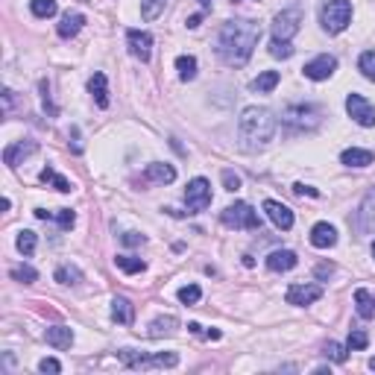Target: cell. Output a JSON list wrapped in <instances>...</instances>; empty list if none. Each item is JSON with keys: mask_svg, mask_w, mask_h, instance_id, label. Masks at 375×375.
Masks as SVG:
<instances>
[{"mask_svg": "<svg viewBox=\"0 0 375 375\" xmlns=\"http://www.w3.org/2000/svg\"><path fill=\"white\" fill-rule=\"evenodd\" d=\"M261 41V23L249 18H235L220 27L217 36V56L229 68H243L253 59V50Z\"/></svg>", "mask_w": 375, "mask_h": 375, "instance_id": "1", "label": "cell"}, {"mask_svg": "<svg viewBox=\"0 0 375 375\" xmlns=\"http://www.w3.org/2000/svg\"><path fill=\"white\" fill-rule=\"evenodd\" d=\"M273 132H276V117H273L270 109L264 106H249L241 112L238 117V141L241 149L246 153H258L273 141Z\"/></svg>", "mask_w": 375, "mask_h": 375, "instance_id": "2", "label": "cell"}, {"mask_svg": "<svg viewBox=\"0 0 375 375\" xmlns=\"http://www.w3.org/2000/svg\"><path fill=\"white\" fill-rule=\"evenodd\" d=\"M117 358H120L123 366H130V369H170V366L179 364V355L176 352L144 355V352H135V349H120Z\"/></svg>", "mask_w": 375, "mask_h": 375, "instance_id": "3", "label": "cell"}, {"mask_svg": "<svg viewBox=\"0 0 375 375\" xmlns=\"http://www.w3.org/2000/svg\"><path fill=\"white\" fill-rule=\"evenodd\" d=\"M319 23L329 36L343 33L349 23H352V4H349V0H326L322 12H319Z\"/></svg>", "mask_w": 375, "mask_h": 375, "instance_id": "4", "label": "cell"}, {"mask_svg": "<svg viewBox=\"0 0 375 375\" xmlns=\"http://www.w3.org/2000/svg\"><path fill=\"white\" fill-rule=\"evenodd\" d=\"M319 120H322V112L311 103H296V106H287L282 112V123L290 130H299V132H311L319 127Z\"/></svg>", "mask_w": 375, "mask_h": 375, "instance_id": "5", "label": "cell"}, {"mask_svg": "<svg viewBox=\"0 0 375 375\" xmlns=\"http://www.w3.org/2000/svg\"><path fill=\"white\" fill-rule=\"evenodd\" d=\"M220 223L223 226H229V229H253V232L261 229V217L249 203H235L229 208H223Z\"/></svg>", "mask_w": 375, "mask_h": 375, "instance_id": "6", "label": "cell"}, {"mask_svg": "<svg viewBox=\"0 0 375 375\" xmlns=\"http://www.w3.org/2000/svg\"><path fill=\"white\" fill-rule=\"evenodd\" d=\"M185 203H188V214L206 211V208L211 206V182L203 179V176L191 179L188 188H185Z\"/></svg>", "mask_w": 375, "mask_h": 375, "instance_id": "7", "label": "cell"}, {"mask_svg": "<svg viewBox=\"0 0 375 375\" xmlns=\"http://www.w3.org/2000/svg\"><path fill=\"white\" fill-rule=\"evenodd\" d=\"M299 27H302V12L299 9H282L276 18H273V38L279 41H290Z\"/></svg>", "mask_w": 375, "mask_h": 375, "instance_id": "8", "label": "cell"}, {"mask_svg": "<svg viewBox=\"0 0 375 375\" xmlns=\"http://www.w3.org/2000/svg\"><path fill=\"white\" fill-rule=\"evenodd\" d=\"M346 112H349V117H352L358 127H375V106L369 103L366 97H361V94H349L346 97Z\"/></svg>", "mask_w": 375, "mask_h": 375, "instance_id": "9", "label": "cell"}, {"mask_svg": "<svg viewBox=\"0 0 375 375\" xmlns=\"http://www.w3.org/2000/svg\"><path fill=\"white\" fill-rule=\"evenodd\" d=\"M334 70H337V59H334L332 53H319V56H314L311 62H305V68H302V73H305L308 80H314V83L329 80Z\"/></svg>", "mask_w": 375, "mask_h": 375, "instance_id": "10", "label": "cell"}, {"mask_svg": "<svg viewBox=\"0 0 375 375\" xmlns=\"http://www.w3.org/2000/svg\"><path fill=\"white\" fill-rule=\"evenodd\" d=\"M319 296H322V287H319V285H290L287 293H285L287 305H296V308L314 305Z\"/></svg>", "mask_w": 375, "mask_h": 375, "instance_id": "11", "label": "cell"}, {"mask_svg": "<svg viewBox=\"0 0 375 375\" xmlns=\"http://www.w3.org/2000/svg\"><path fill=\"white\" fill-rule=\"evenodd\" d=\"M127 44L130 53L141 62H149V56H153V36L147 30H127Z\"/></svg>", "mask_w": 375, "mask_h": 375, "instance_id": "12", "label": "cell"}, {"mask_svg": "<svg viewBox=\"0 0 375 375\" xmlns=\"http://www.w3.org/2000/svg\"><path fill=\"white\" fill-rule=\"evenodd\" d=\"M264 211H267V217L273 220V226L276 229H282V232L293 229V211L285 203H279V199H264Z\"/></svg>", "mask_w": 375, "mask_h": 375, "instance_id": "13", "label": "cell"}, {"mask_svg": "<svg viewBox=\"0 0 375 375\" xmlns=\"http://www.w3.org/2000/svg\"><path fill=\"white\" fill-rule=\"evenodd\" d=\"M176 179V167L164 164V162H153L144 167V182H156V185H170Z\"/></svg>", "mask_w": 375, "mask_h": 375, "instance_id": "14", "label": "cell"}, {"mask_svg": "<svg viewBox=\"0 0 375 375\" xmlns=\"http://www.w3.org/2000/svg\"><path fill=\"white\" fill-rule=\"evenodd\" d=\"M358 226H361V232L375 235V188L364 196V203L358 208Z\"/></svg>", "mask_w": 375, "mask_h": 375, "instance_id": "15", "label": "cell"}, {"mask_svg": "<svg viewBox=\"0 0 375 375\" xmlns=\"http://www.w3.org/2000/svg\"><path fill=\"white\" fill-rule=\"evenodd\" d=\"M36 149H38V144H36V141H15V144H9V147L4 149V162H6L9 167H18V164H21V159L33 156Z\"/></svg>", "mask_w": 375, "mask_h": 375, "instance_id": "16", "label": "cell"}, {"mask_svg": "<svg viewBox=\"0 0 375 375\" xmlns=\"http://www.w3.org/2000/svg\"><path fill=\"white\" fill-rule=\"evenodd\" d=\"M296 264H299V258H296L293 249H276V253L267 255V270H270V273H287V270H293Z\"/></svg>", "mask_w": 375, "mask_h": 375, "instance_id": "17", "label": "cell"}, {"mask_svg": "<svg viewBox=\"0 0 375 375\" xmlns=\"http://www.w3.org/2000/svg\"><path fill=\"white\" fill-rule=\"evenodd\" d=\"M334 243H337V229L332 226V223H317V226L311 229V246L332 249Z\"/></svg>", "mask_w": 375, "mask_h": 375, "instance_id": "18", "label": "cell"}, {"mask_svg": "<svg viewBox=\"0 0 375 375\" xmlns=\"http://www.w3.org/2000/svg\"><path fill=\"white\" fill-rule=\"evenodd\" d=\"M88 91H91V100L97 103V109H109V83H106V73H94L88 80Z\"/></svg>", "mask_w": 375, "mask_h": 375, "instance_id": "19", "label": "cell"}, {"mask_svg": "<svg viewBox=\"0 0 375 375\" xmlns=\"http://www.w3.org/2000/svg\"><path fill=\"white\" fill-rule=\"evenodd\" d=\"M83 27H85V15L68 9V12L59 18V27H56V30H59V38H73Z\"/></svg>", "mask_w": 375, "mask_h": 375, "instance_id": "20", "label": "cell"}, {"mask_svg": "<svg viewBox=\"0 0 375 375\" xmlns=\"http://www.w3.org/2000/svg\"><path fill=\"white\" fill-rule=\"evenodd\" d=\"M112 319L120 322V326H132L135 322V305L127 296H115L112 299Z\"/></svg>", "mask_w": 375, "mask_h": 375, "instance_id": "21", "label": "cell"}, {"mask_svg": "<svg viewBox=\"0 0 375 375\" xmlns=\"http://www.w3.org/2000/svg\"><path fill=\"white\" fill-rule=\"evenodd\" d=\"M176 329H179V319L173 317V314H167V317H156L153 322H149L147 334L153 337V340H159V337H170V334H176Z\"/></svg>", "mask_w": 375, "mask_h": 375, "instance_id": "22", "label": "cell"}, {"mask_svg": "<svg viewBox=\"0 0 375 375\" xmlns=\"http://www.w3.org/2000/svg\"><path fill=\"white\" fill-rule=\"evenodd\" d=\"M340 162H343L346 167H369V164L375 162V156L369 153V149L349 147V149H343V153H340Z\"/></svg>", "mask_w": 375, "mask_h": 375, "instance_id": "23", "label": "cell"}, {"mask_svg": "<svg viewBox=\"0 0 375 375\" xmlns=\"http://www.w3.org/2000/svg\"><path fill=\"white\" fill-rule=\"evenodd\" d=\"M44 340L62 352V349H70V346H73V332H70L68 326H53V329L44 332Z\"/></svg>", "mask_w": 375, "mask_h": 375, "instance_id": "24", "label": "cell"}, {"mask_svg": "<svg viewBox=\"0 0 375 375\" xmlns=\"http://www.w3.org/2000/svg\"><path fill=\"white\" fill-rule=\"evenodd\" d=\"M36 217L38 220H56L59 223V229H70L73 223H77V214H73L70 208H59V211H44V208H36Z\"/></svg>", "mask_w": 375, "mask_h": 375, "instance_id": "25", "label": "cell"}, {"mask_svg": "<svg viewBox=\"0 0 375 375\" xmlns=\"http://www.w3.org/2000/svg\"><path fill=\"white\" fill-rule=\"evenodd\" d=\"M355 311L364 319H375V293H369L366 287L355 290Z\"/></svg>", "mask_w": 375, "mask_h": 375, "instance_id": "26", "label": "cell"}, {"mask_svg": "<svg viewBox=\"0 0 375 375\" xmlns=\"http://www.w3.org/2000/svg\"><path fill=\"white\" fill-rule=\"evenodd\" d=\"M279 70H264V73H258V77L253 80V83H249V88H253V91H258V94H270L273 88H276L279 85Z\"/></svg>", "mask_w": 375, "mask_h": 375, "instance_id": "27", "label": "cell"}, {"mask_svg": "<svg viewBox=\"0 0 375 375\" xmlns=\"http://www.w3.org/2000/svg\"><path fill=\"white\" fill-rule=\"evenodd\" d=\"M53 279H56L59 285H80V282H83V270L73 267V264H59L56 273H53Z\"/></svg>", "mask_w": 375, "mask_h": 375, "instance_id": "28", "label": "cell"}, {"mask_svg": "<svg viewBox=\"0 0 375 375\" xmlns=\"http://www.w3.org/2000/svg\"><path fill=\"white\" fill-rule=\"evenodd\" d=\"M38 179H41L44 185H53V188H56L59 194H70V191H73V185H70V182H68L65 176H59V173H56L53 167H44Z\"/></svg>", "mask_w": 375, "mask_h": 375, "instance_id": "29", "label": "cell"}, {"mask_svg": "<svg viewBox=\"0 0 375 375\" xmlns=\"http://www.w3.org/2000/svg\"><path fill=\"white\" fill-rule=\"evenodd\" d=\"M115 267L123 270L127 276H135V273H144V270H147V261L132 258V255H117V258H115Z\"/></svg>", "mask_w": 375, "mask_h": 375, "instance_id": "30", "label": "cell"}, {"mask_svg": "<svg viewBox=\"0 0 375 375\" xmlns=\"http://www.w3.org/2000/svg\"><path fill=\"white\" fill-rule=\"evenodd\" d=\"M176 70H179V80H182V83H191V80L196 77V59L188 56V53L176 56Z\"/></svg>", "mask_w": 375, "mask_h": 375, "instance_id": "31", "label": "cell"}, {"mask_svg": "<svg viewBox=\"0 0 375 375\" xmlns=\"http://www.w3.org/2000/svg\"><path fill=\"white\" fill-rule=\"evenodd\" d=\"M9 276H12L15 282H21V285H33V282H38V273H36L30 264H15V267L9 270Z\"/></svg>", "mask_w": 375, "mask_h": 375, "instance_id": "32", "label": "cell"}, {"mask_svg": "<svg viewBox=\"0 0 375 375\" xmlns=\"http://www.w3.org/2000/svg\"><path fill=\"white\" fill-rule=\"evenodd\" d=\"M18 253L23 255V258H30L33 253H36V232H30V229H23V232H18Z\"/></svg>", "mask_w": 375, "mask_h": 375, "instance_id": "33", "label": "cell"}, {"mask_svg": "<svg viewBox=\"0 0 375 375\" xmlns=\"http://www.w3.org/2000/svg\"><path fill=\"white\" fill-rule=\"evenodd\" d=\"M167 6V0H141V18L144 21H156Z\"/></svg>", "mask_w": 375, "mask_h": 375, "instance_id": "34", "label": "cell"}, {"mask_svg": "<svg viewBox=\"0 0 375 375\" xmlns=\"http://www.w3.org/2000/svg\"><path fill=\"white\" fill-rule=\"evenodd\" d=\"M30 9H33V15L36 18H53L56 12H59V6H56V0H33L30 4Z\"/></svg>", "mask_w": 375, "mask_h": 375, "instance_id": "35", "label": "cell"}, {"mask_svg": "<svg viewBox=\"0 0 375 375\" xmlns=\"http://www.w3.org/2000/svg\"><path fill=\"white\" fill-rule=\"evenodd\" d=\"M358 70L364 73V77L369 83H375V50H366V53H361L358 59Z\"/></svg>", "mask_w": 375, "mask_h": 375, "instance_id": "36", "label": "cell"}, {"mask_svg": "<svg viewBox=\"0 0 375 375\" xmlns=\"http://www.w3.org/2000/svg\"><path fill=\"white\" fill-rule=\"evenodd\" d=\"M349 352H361V349H366L369 346V334L364 332V329H352L349 332Z\"/></svg>", "mask_w": 375, "mask_h": 375, "instance_id": "37", "label": "cell"}, {"mask_svg": "<svg viewBox=\"0 0 375 375\" xmlns=\"http://www.w3.org/2000/svg\"><path fill=\"white\" fill-rule=\"evenodd\" d=\"M270 56H273V59H290V56H293V44H290V41L273 38V41H270Z\"/></svg>", "mask_w": 375, "mask_h": 375, "instance_id": "38", "label": "cell"}, {"mask_svg": "<svg viewBox=\"0 0 375 375\" xmlns=\"http://www.w3.org/2000/svg\"><path fill=\"white\" fill-rule=\"evenodd\" d=\"M199 296H203L199 285H185V287H179V302H182V305H196Z\"/></svg>", "mask_w": 375, "mask_h": 375, "instance_id": "39", "label": "cell"}, {"mask_svg": "<svg viewBox=\"0 0 375 375\" xmlns=\"http://www.w3.org/2000/svg\"><path fill=\"white\" fill-rule=\"evenodd\" d=\"M346 352H349V346H340V343H334V340L326 343V358L334 361V364H343V361H346Z\"/></svg>", "mask_w": 375, "mask_h": 375, "instance_id": "40", "label": "cell"}, {"mask_svg": "<svg viewBox=\"0 0 375 375\" xmlns=\"http://www.w3.org/2000/svg\"><path fill=\"white\" fill-rule=\"evenodd\" d=\"M223 185H226V191H238L241 188V176H238V173L235 170H223Z\"/></svg>", "mask_w": 375, "mask_h": 375, "instance_id": "41", "label": "cell"}, {"mask_svg": "<svg viewBox=\"0 0 375 375\" xmlns=\"http://www.w3.org/2000/svg\"><path fill=\"white\" fill-rule=\"evenodd\" d=\"M38 369H41V372H50V375H56V372H62V364H59L56 358H44V361L38 364Z\"/></svg>", "mask_w": 375, "mask_h": 375, "instance_id": "42", "label": "cell"}, {"mask_svg": "<svg viewBox=\"0 0 375 375\" xmlns=\"http://www.w3.org/2000/svg\"><path fill=\"white\" fill-rule=\"evenodd\" d=\"M41 100H44V109H47L50 115H59V109L50 103V85H47V83H41Z\"/></svg>", "mask_w": 375, "mask_h": 375, "instance_id": "43", "label": "cell"}, {"mask_svg": "<svg viewBox=\"0 0 375 375\" xmlns=\"http://www.w3.org/2000/svg\"><path fill=\"white\" fill-rule=\"evenodd\" d=\"M120 241L127 243V246H141L147 238H144V235H138V232H127V235H120Z\"/></svg>", "mask_w": 375, "mask_h": 375, "instance_id": "44", "label": "cell"}, {"mask_svg": "<svg viewBox=\"0 0 375 375\" xmlns=\"http://www.w3.org/2000/svg\"><path fill=\"white\" fill-rule=\"evenodd\" d=\"M293 191H296L299 196H305V194H308V196H319V191H317V188H311V185H302V182H296V185H293Z\"/></svg>", "mask_w": 375, "mask_h": 375, "instance_id": "45", "label": "cell"}, {"mask_svg": "<svg viewBox=\"0 0 375 375\" xmlns=\"http://www.w3.org/2000/svg\"><path fill=\"white\" fill-rule=\"evenodd\" d=\"M70 138H73V153H83V141H80V130L70 127Z\"/></svg>", "mask_w": 375, "mask_h": 375, "instance_id": "46", "label": "cell"}, {"mask_svg": "<svg viewBox=\"0 0 375 375\" xmlns=\"http://www.w3.org/2000/svg\"><path fill=\"white\" fill-rule=\"evenodd\" d=\"M332 273H334L332 264H319V267H317V276H319V279H322V276H332Z\"/></svg>", "mask_w": 375, "mask_h": 375, "instance_id": "47", "label": "cell"}, {"mask_svg": "<svg viewBox=\"0 0 375 375\" xmlns=\"http://www.w3.org/2000/svg\"><path fill=\"white\" fill-rule=\"evenodd\" d=\"M199 21H203V15H191V18H188V30H196Z\"/></svg>", "mask_w": 375, "mask_h": 375, "instance_id": "48", "label": "cell"}, {"mask_svg": "<svg viewBox=\"0 0 375 375\" xmlns=\"http://www.w3.org/2000/svg\"><path fill=\"white\" fill-rule=\"evenodd\" d=\"M188 332H194V334H203V326H199V322H191V326H188Z\"/></svg>", "mask_w": 375, "mask_h": 375, "instance_id": "49", "label": "cell"}, {"mask_svg": "<svg viewBox=\"0 0 375 375\" xmlns=\"http://www.w3.org/2000/svg\"><path fill=\"white\" fill-rule=\"evenodd\" d=\"M199 4H203V9H208V6H211V0H199Z\"/></svg>", "mask_w": 375, "mask_h": 375, "instance_id": "50", "label": "cell"}, {"mask_svg": "<svg viewBox=\"0 0 375 375\" xmlns=\"http://www.w3.org/2000/svg\"><path fill=\"white\" fill-rule=\"evenodd\" d=\"M369 369H375V358H372V361H369Z\"/></svg>", "mask_w": 375, "mask_h": 375, "instance_id": "51", "label": "cell"}, {"mask_svg": "<svg viewBox=\"0 0 375 375\" xmlns=\"http://www.w3.org/2000/svg\"><path fill=\"white\" fill-rule=\"evenodd\" d=\"M372 258H375V243H372Z\"/></svg>", "mask_w": 375, "mask_h": 375, "instance_id": "52", "label": "cell"}]
</instances>
